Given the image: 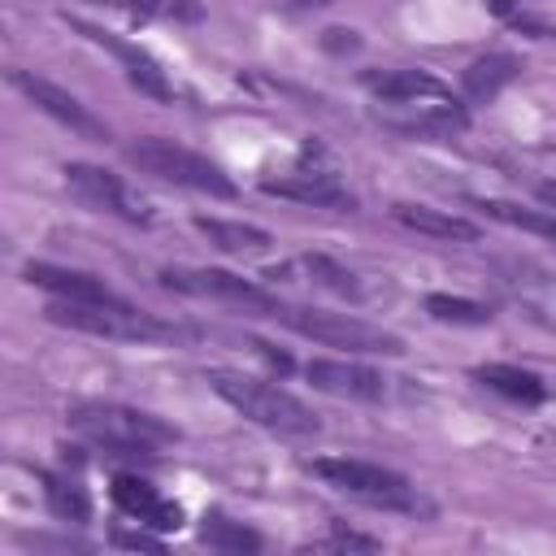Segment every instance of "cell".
<instances>
[{"label": "cell", "instance_id": "24", "mask_svg": "<svg viewBox=\"0 0 556 556\" xmlns=\"http://www.w3.org/2000/svg\"><path fill=\"white\" fill-rule=\"evenodd\" d=\"M200 539H204L208 547H222V552H252V547H261V539H256L252 530H243V526L226 521L222 513H208V517H204Z\"/></svg>", "mask_w": 556, "mask_h": 556}, {"label": "cell", "instance_id": "10", "mask_svg": "<svg viewBox=\"0 0 556 556\" xmlns=\"http://www.w3.org/2000/svg\"><path fill=\"white\" fill-rule=\"evenodd\" d=\"M65 22H70V30H78L83 39H91V43H100V48H109L117 61H122V70H126V78L139 87V91H148V96H156V100H169L174 96V87H169V78H165V70L139 48V43H130V39H117L113 30H100V26H91V22H83V17H70L65 13Z\"/></svg>", "mask_w": 556, "mask_h": 556}, {"label": "cell", "instance_id": "27", "mask_svg": "<svg viewBox=\"0 0 556 556\" xmlns=\"http://www.w3.org/2000/svg\"><path fill=\"white\" fill-rule=\"evenodd\" d=\"M317 547H334V552H348V547H365V552H374L378 543H374V539H361V534H343V530H339V534H330V539H326V543H317Z\"/></svg>", "mask_w": 556, "mask_h": 556}, {"label": "cell", "instance_id": "3", "mask_svg": "<svg viewBox=\"0 0 556 556\" xmlns=\"http://www.w3.org/2000/svg\"><path fill=\"white\" fill-rule=\"evenodd\" d=\"M70 430L83 434L87 443L96 447H109V452H156L165 443L178 439L174 426H165L161 417L152 413H139V408H126V404H104V400H87V404H74L70 408Z\"/></svg>", "mask_w": 556, "mask_h": 556}, {"label": "cell", "instance_id": "8", "mask_svg": "<svg viewBox=\"0 0 556 556\" xmlns=\"http://www.w3.org/2000/svg\"><path fill=\"white\" fill-rule=\"evenodd\" d=\"M161 287H169L178 295H200V300H222V304H239V308H261V313L278 308V300L265 287H256V282H248V278H239L230 269H161Z\"/></svg>", "mask_w": 556, "mask_h": 556}, {"label": "cell", "instance_id": "12", "mask_svg": "<svg viewBox=\"0 0 556 556\" xmlns=\"http://www.w3.org/2000/svg\"><path fill=\"white\" fill-rule=\"evenodd\" d=\"M365 87L382 100V104H439L452 100V91L430 78L426 70H382V74H365Z\"/></svg>", "mask_w": 556, "mask_h": 556}, {"label": "cell", "instance_id": "2", "mask_svg": "<svg viewBox=\"0 0 556 556\" xmlns=\"http://www.w3.org/2000/svg\"><path fill=\"white\" fill-rule=\"evenodd\" d=\"M208 382H213V391H217L230 408H239L248 421H256V426H265V430H274V434L308 439V434L321 430L317 413H313L300 395H291V391H282V387H274V382L243 378V374H226V369H213Z\"/></svg>", "mask_w": 556, "mask_h": 556}, {"label": "cell", "instance_id": "19", "mask_svg": "<svg viewBox=\"0 0 556 556\" xmlns=\"http://www.w3.org/2000/svg\"><path fill=\"white\" fill-rule=\"evenodd\" d=\"M473 378H478L482 387L508 395V400H521V404H539V400H547L543 378L530 374V369H521V365H500V361H495V365H478Z\"/></svg>", "mask_w": 556, "mask_h": 556}, {"label": "cell", "instance_id": "6", "mask_svg": "<svg viewBox=\"0 0 556 556\" xmlns=\"http://www.w3.org/2000/svg\"><path fill=\"white\" fill-rule=\"evenodd\" d=\"M308 469H313L321 482H330L334 491H343V495H352V500H365V504H374V508H417L408 478L395 473V469H382V465H374V460H356V456H317V460H308Z\"/></svg>", "mask_w": 556, "mask_h": 556}, {"label": "cell", "instance_id": "7", "mask_svg": "<svg viewBox=\"0 0 556 556\" xmlns=\"http://www.w3.org/2000/svg\"><path fill=\"white\" fill-rule=\"evenodd\" d=\"M61 174H65V187H70L83 204H91V208H100V213H113V217H122V222H135V226H148V222H152L148 200L135 195L117 174H109V169H100V165H87V161H70Z\"/></svg>", "mask_w": 556, "mask_h": 556}, {"label": "cell", "instance_id": "18", "mask_svg": "<svg viewBox=\"0 0 556 556\" xmlns=\"http://www.w3.org/2000/svg\"><path fill=\"white\" fill-rule=\"evenodd\" d=\"M517 74H521V61H517V56H508V52H486V56H478V61L465 70V78H460L465 100H491V96H500Z\"/></svg>", "mask_w": 556, "mask_h": 556}, {"label": "cell", "instance_id": "25", "mask_svg": "<svg viewBox=\"0 0 556 556\" xmlns=\"http://www.w3.org/2000/svg\"><path fill=\"white\" fill-rule=\"evenodd\" d=\"M91 4H113V9H130V13H143V17H200V4L195 0H91Z\"/></svg>", "mask_w": 556, "mask_h": 556}, {"label": "cell", "instance_id": "5", "mask_svg": "<svg viewBox=\"0 0 556 556\" xmlns=\"http://www.w3.org/2000/svg\"><path fill=\"white\" fill-rule=\"evenodd\" d=\"M269 317H278L282 326H291L304 339H317L326 348H348V352H369V356H400L404 343L382 330L369 326L352 313H326V308H304V304H278Z\"/></svg>", "mask_w": 556, "mask_h": 556}, {"label": "cell", "instance_id": "26", "mask_svg": "<svg viewBox=\"0 0 556 556\" xmlns=\"http://www.w3.org/2000/svg\"><path fill=\"white\" fill-rule=\"evenodd\" d=\"M526 304L534 308V317H539V321H547V326L556 330V287H543L539 295H526Z\"/></svg>", "mask_w": 556, "mask_h": 556}, {"label": "cell", "instance_id": "11", "mask_svg": "<svg viewBox=\"0 0 556 556\" xmlns=\"http://www.w3.org/2000/svg\"><path fill=\"white\" fill-rule=\"evenodd\" d=\"M308 382L317 391H330V395H343V400H382L387 395V378L369 365H356V361H308Z\"/></svg>", "mask_w": 556, "mask_h": 556}, {"label": "cell", "instance_id": "28", "mask_svg": "<svg viewBox=\"0 0 556 556\" xmlns=\"http://www.w3.org/2000/svg\"><path fill=\"white\" fill-rule=\"evenodd\" d=\"M113 543H117V547H148V552H161V539H152V534H143V530H139V534L117 530V534H113Z\"/></svg>", "mask_w": 556, "mask_h": 556}, {"label": "cell", "instance_id": "23", "mask_svg": "<svg viewBox=\"0 0 556 556\" xmlns=\"http://www.w3.org/2000/svg\"><path fill=\"white\" fill-rule=\"evenodd\" d=\"M300 265H304V274H308L317 287H326V291H334V295H348V300H356V295H361V282H356V274H352V269H343L339 261H330V256L313 252V256H300Z\"/></svg>", "mask_w": 556, "mask_h": 556}, {"label": "cell", "instance_id": "20", "mask_svg": "<svg viewBox=\"0 0 556 556\" xmlns=\"http://www.w3.org/2000/svg\"><path fill=\"white\" fill-rule=\"evenodd\" d=\"M43 495H48V508L61 517V521H87L91 517V500H87V486L78 478H43Z\"/></svg>", "mask_w": 556, "mask_h": 556}, {"label": "cell", "instance_id": "29", "mask_svg": "<svg viewBox=\"0 0 556 556\" xmlns=\"http://www.w3.org/2000/svg\"><path fill=\"white\" fill-rule=\"evenodd\" d=\"M287 4H295V9H326L330 0H287Z\"/></svg>", "mask_w": 556, "mask_h": 556}, {"label": "cell", "instance_id": "15", "mask_svg": "<svg viewBox=\"0 0 556 556\" xmlns=\"http://www.w3.org/2000/svg\"><path fill=\"white\" fill-rule=\"evenodd\" d=\"M391 217L426 239H443V243H478V226L456 217V213H443V208H426V204H395Z\"/></svg>", "mask_w": 556, "mask_h": 556}, {"label": "cell", "instance_id": "13", "mask_svg": "<svg viewBox=\"0 0 556 556\" xmlns=\"http://www.w3.org/2000/svg\"><path fill=\"white\" fill-rule=\"evenodd\" d=\"M113 500H117L122 513L139 517V521L152 526V530H178V526H182V508L169 504V500H161L156 486H148L143 478L117 473V478H113Z\"/></svg>", "mask_w": 556, "mask_h": 556}, {"label": "cell", "instance_id": "21", "mask_svg": "<svg viewBox=\"0 0 556 556\" xmlns=\"http://www.w3.org/2000/svg\"><path fill=\"white\" fill-rule=\"evenodd\" d=\"M426 313L434 321H452V326H486L491 321V308L486 304L465 300V295H443V291L426 295Z\"/></svg>", "mask_w": 556, "mask_h": 556}, {"label": "cell", "instance_id": "17", "mask_svg": "<svg viewBox=\"0 0 556 556\" xmlns=\"http://www.w3.org/2000/svg\"><path fill=\"white\" fill-rule=\"evenodd\" d=\"M26 282L52 291L56 300H104L109 295V287L100 278L78 274V269H61V265H43V261L26 265Z\"/></svg>", "mask_w": 556, "mask_h": 556}, {"label": "cell", "instance_id": "16", "mask_svg": "<svg viewBox=\"0 0 556 556\" xmlns=\"http://www.w3.org/2000/svg\"><path fill=\"white\" fill-rule=\"evenodd\" d=\"M195 230L208 235L213 248L230 252V256H261L274 248V235L252 226V222H226V217H195Z\"/></svg>", "mask_w": 556, "mask_h": 556}, {"label": "cell", "instance_id": "9", "mask_svg": "<svg viewBox=\"0 0 556 556\" xmlns=\"http://www.w3.org/2000/svg\"><path fill=\"white\" fill-rule=\"evenodd\" d=\"M9 83L39 109V113H48L52 122H61V126H70L74 135H83V139H96V143H104L109 139V126L78 100V96H70L65 87H56L52 78H43V74H30V70H9Z\"/></svg>", "mask_w": 556, "mask_h": 556}, {"label": "cell", "instance_id": "4", "mask_svg": "<svg viewBox=\"0 0 556 556\" xmlns=\"http://www.w3.org/2000/svg\"><path fill=\"white\" fill-rule=\"evenodd\" d=\"M126 161L161 182H174V187H191V191H204V195H222L230 200L235 195V182L200 152L174 143V139H161V135H143L135 143H126Z\"/></svg>", "mask_w": 556, "mask_h": 556}, {"label": "cell", "instance_id": "1", "mask_svg": "<svg viewBox=\"0 0 556 556\" xmlns=\"http://www.w3.org/2000/svg\"><path fill=\"white\" fill-rule=\"evenodd\" d=\"M48 321L83 330V334H96V339H122V343H174V339L187 334L182 326L161 321V317L117 300V295H104V300H52L48 304Z\"/></svg>", "mask_w": 556, "mask_h": 556}, {"label": "cell", "instance_id": "22", "mask_svg": "<svg viewBox=\"0 0 556 556\" xmlns=\"http://www.w3.org/2000/svg\"><path fill=\"white\" fill-rule=\"evenodd\" d=\"M482 208H486L495 222H508V226H517V230H530V235L556 243V217H552V213L521 208V204H508V200H482Z\"/></svg>", "mask_w": 556, "mask_h": 556}, {"label": "cell", "instance_id": "14", "mask_svg": "<svg viewBox=\"0 0 556 556\" xmlns=\"http://www.w3.org/2000/svg\"><path fill=\"white\" fill-rule=\"evenodd\" d=\"M261 187L269 195L317 204V208H352V195L339 187V178L334 174H321V169H300V174H287V178H265Z\"/></svg>", "mask_w": 556, "mask_h": 556}]
</instances>
